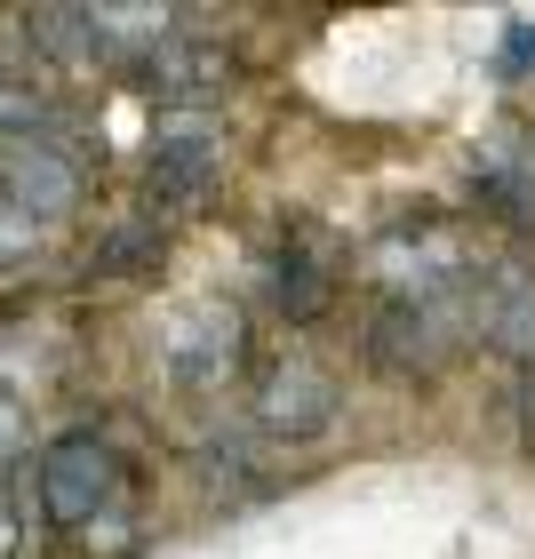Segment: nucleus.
<instances>
[{"label": "nucleus", "instance_id": "f257e3e1", "mask_svg": "<svg viewBox=\"0 0 535 559\" xmlns=\"http://www.w3.org/2000/svg\"><path fill=\"white\" fill-rule=\"evenodd\" d=\"M120 455L96 440V431H64V440H48L40 448V472H33V496H40V512L48 527H96L120 503Z\"/></svg>", "mask_w": 535, "mask_h": 559}, {"label": "nucleus", "instance_id": "f03ea898", "mask_svg": "<svg viewBox=\"0 0 535 559\" xmlns=\"http://www.w3.org/2000/svg\"><path fill=\"white\" fill-rule=\"evenodd\" d=\"M72 209H81V160H72L64 144H9L0 152V216H16V224H64Z\"/></svg>", "mask_w": 535, "mask_h": 559}, {"label": "nucleus", "instance_id": "7ed1b4c3", "mask_svg": "<svg viewBox=\"0 0 535 559\" xmlns=\"http://www.w3.org/2000/svg\"><path fill=\"white\" fill-rule=\"evenodd\" d=\"M160 360L185 392H216V384H233L240 360H248V328H240L233 304H192V312L168 320Z\"/></svg>", "mask_w": 535, "mask_h": 559}, {"label": "nucleus", "instance_id": "20e7f679", "mask_svg": "<svg viewBox=\"0 0 535 559\" xmlns=\"http://www.w3.org/2000/svg\"><path fill=\"white\" fill-rule=\"evenodd\" d=\"M336 416H344V392L312 360H280L257 384V431L264 440H320Z\"/></svg>", "mask_w": 535, "mask_h": 559}, {"label": "nucleus", "instance_id": "39448f33", "mask_svg": "<svg viewBox=\"0 0 535 559\" xmlns=\"http://www.w3.org/2000/svg\"><path fill=\"white\" fill-rule=\"evenodd\" d=\"M224 72H233V57H224V40H209V33H168L144 48V64L129 72V81L144 88V96H160V105H209V96L224 88Z\"/></svg>", "mask_w": 535, "mask_h": 559}, {"label": "nucleus", "instance_id": "423d86ee", "mask_svg": "<svg viewBox=\"0 0 535 559\" xmlns=\"http://www.w3.org/2000/svg\"><path fill=\"white\" fill-rule=\"evenodd\" d=\"M216 176H224V136L209 129V120H176V129L152 136L144 192L160 200V209H185V200H200Z\"/></svg>", "mask_w": 535, "mask_h": 559}, {"label": "nucleus", "instance_id": "0eeeda50", "mask_svg": "<svg viewBox=\"0 0 535 559\" xmlns=\"http://www.w3.org/2000/svg\"><path fill=\"white\" fill-rule=\"evenodd\" d=\"M472 328L496 352H512L520 368H535V272H520V264H479L472 272Z\"/></svg>", "mask_w": 535, "mask_h": 559}, {"label": "nucleus", "instance_id": "6e6552de", "mask_svg": "<svg viewBox=\"0 0 535 559\" xmlns=\"http://www.w3.org/2000/svg\"><path fill=\"white\" fill-rule=\"evenodd\" d=\"M448 352V336H440V320H431V304H400V296H384L376 304V320H368V360L384 368V376H416V368H431Z\"/></svg>", "mask_w": 535, "mask_h": 559}, {"label": "nucleus", "instance_id": "1a4fd4ad", "mask_svg": "<svg viewBox=\"0 0 535 559\" xmlns=\"http://www.w3.org/2000/svg\"><path fill=\"white\" fill-rule=\"evenodd\" d=\"M328 296H336V272H328V257H320V248H304V240H288V248L272 257V304H280L288 320H320Z\"/></svg>", "mask_w": 535, "mask_h": 559}, {"label": "nucleus", "instance_id": "9d476101", "mask_svg": "<svg viewBox=\"0 0 535 559\" xmlns=\"http://www.w3.org/2000/svg\"><path fill=\"white\" fill-rule=\"evenodd\" d=\"M472 185L512 224H535V152H488V160L472 168Z\"/></svg>", "mask_w": 535, "mask_h": 559}, {"label": "nucleus", "instance_id": "9b49d317", "mask_svg": "<svg viewBox=\"0 0 535 559\" xmlns=\"http://www.w3.org/2000/svg\"><path fill=\"white\" fill-rule=\"evenodd\" d=\"M160 257H168V224H144V216H129V224H112V233L96 240L88 272H96V280H120V272H152Z\"/></svg>", "mask_w": 535, "mask_h": 559}, {"label": "nucleus", "instance_id": "f8f14e48", "mask_svg": "<svg viewBox=\"0 0 535 559\" xmlns=\"http://www.w3.org/2000/svg\"><path fill=\"white\" fill-rule=\"evenodd\" d=\"M24 40L40 48V57H88V9H33L24 16Z\"/></svg>", "mask_w": 535, "mask_h": 559}, {"label": "nucleus", "instance_id": "ddd939ff", "mask_svg": "<svg viewBox=\"0 0 535 559\" xmlns=\"http://www.w3.org/2000/svg\"><path fill=\"white\" fill-rule=\"evenodd\" d=\"M48 120H57V105H48L40 88L0 81V136H9V144H33V136H48Z\"/></svg>", "mask_w": 535, "mask_h": 559}, {"label": "nucleus", "instance_id": "4468645a", "mask_svg": "<svg viewBox=\"0 0 535 559\" xmlns=\"http://www.w3.org/2000/svg\"><path fill=\"white\" fill-rule=\"evenodd\" d=\"M200 479L224 496V488H264V472H257V455H248V440H209L200 448Z\"/></svg>", "mask_w": 535, "mask_h": 559}, {"label": "nucleus", "instance_id": "2eb2a0df", "mask_svg": "<svg viewBox=\"0 0 535 559\" xmlns=\"http://www.w3.org/2000/svg\"><path fill=\"white\" fill-rule=\"evenodd\" d=\"M527 64H535V24L512 16V24H503V72H527Z\"/></svg>", "mask_w": 535, "mask_h": 559}, {"label": "nucleus", "instance_id": "dca6fc26", "mask_svg": "<svg viewBox=\"0 0 535 559\" xmlns=\"http://www.w3.org/2000/svg\"><path fill=\"white\" fill-rule=\"evenodd\" d=\"M16 544H24V520H16V496L0 488V559H16Z\"/></svg>", "mask_w": 535, "mask_h": 559}, {"label": "nucleus", "instance_id": "f3484780", "mask_svg": "<svg viewBox=\"0 0 535 559\" xmlns=\"http://www.w3.org/2000/svg\"><path fill=\"white\" fill-rule=\"evenodd\" d=\"M520 440L535 448V368H520Z\"/></svg>", "mask_w": 535, "mask_h": 559}, {"label": "nucleus", "instance_id": "a211bd4d", "mask_svg": "<svg viewBox=\"0 0 535 559\" xmlns=\"http://www.w3.org/2000/svg\"><path fill=\"white\" fill-rule=\"evenodd\" d=\"M16 448H24V431H16V400L0 392V455H16Z\"/></svg>", "mask_w": 535, "mask_h": 559}]
</instances>
